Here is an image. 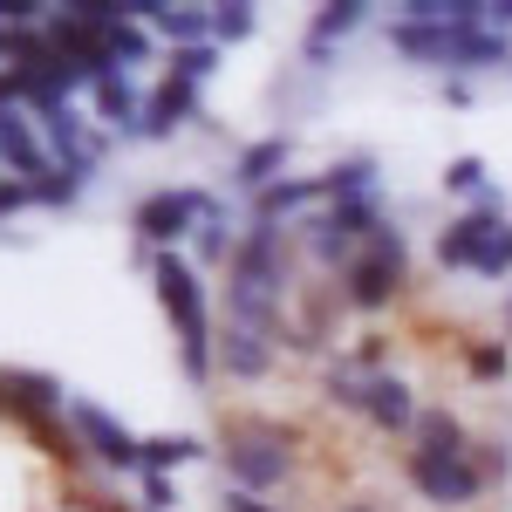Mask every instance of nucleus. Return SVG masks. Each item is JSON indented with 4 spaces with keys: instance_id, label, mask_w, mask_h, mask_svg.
Listing matches in <instances>:
<instances>
[{
    "instance_id": "obj_14",
    "label": "nucleus",
    "mask_w": 512,
    "mask_h": 512,
    "mask_svg": "<svg viewBox=\"0 0 512 512\" xmlns=\"http://www.w3.org/2000/svg\"><path fill=\"white\" fill-rule=\"evenodd\" d=\"M506 267H512V233H499V239H492V253L478 260V274H506Z\"/></svg>"
},
{
    "instance_id": "obj_7",
    "label": "nucleus",
    "mask_w": 512,
    "mask_h": 512,
    "mask_svg": "<svg viewBox=\"0 0 512 512\" xmlns=\"http://www.w3.org/2000/svg\"><path fill=\"white\" fill-rule=\"evenodd\" d=\"M192 219H212V198L205 192H158L137 205L144 239H178V233H192Z\"/></svg>"
},
{
    "instance_id": "obj_11",
    "label": "nucleus",
    "mask_w": 512,
    "mask_h": 512,
    "mask_svg": "<svg viewBox=\"0 0 512 512\" xmlns=\"http://www.w3.org/2000/svg\"><path fill=\"white\" fill-rule=\"evenodd\" d=\"M96 103H103V117L123 123V130H144V117H137V89L123 76H96Z\"/></svg>"
},
{
    "instance_id": "obj_19",
    "label": "nucleus",
    "mask_w": 512,
    "mask_h": 512,
    "mask_svg": "<svg viewBox=\"0 0 512 512\" xmlns=\"http://www.w3.org/2000/svg\"><path fill=\"white\" fill-rule=\"evenodd\" d=\"M506 321H512V301H506Z\"/></svg>"
},
{
    "instance_id": "obj_10",
    "label": "nucleus",
    "mask_w": 512,
    "mask_h": 512,
    "mask_svg": "<svg viewBox=\"0 0 512 512\" xmlns=\"http://www.w3.org/2000/svg\"><path fill=\"white\" fill-rule=\"evenodd\" d=\"M69 424L96 444V458H110V465H144V444L123 431V424H110L103 410H89V403H82V410H69Z\"/></svg>"
},
{
    "instance_id": "obj_1",
    "label": "nucleus",
    "mask_w": 512,
    "mask_h": 512,
    "mask_svg": "<svg viewBox=\"0 0 512 512\" xmlns=\"http://www.w3.org/2000/svg\"><path fill=\"white\" fill-rule=\"evenodd\" d=\"M403 472H410V485H417L424 499H437V506H465V499L485 492L492 458L465 437L458 417H424L417 444H403Z\"/></svg>"
},
{
    "instance_id": "obj_9",
    "label": "nucleus",
    "mask_w": 512,
    "mask_h": 512,
    "mask_svg": "<svg viewBox=\"0 0 512 512\" xmlns=\"http://www.w3.org/2000/svg\"><path fill=\"white\" fill-rule=\"evenodd\" d=\"M492 239H499L492 212H465L458 226H444V239H437V260H444V267H478V260L492 253Z\"/></svg>"
},
{
    "instance_id": "obj_13",
    "label": "nucleus",
    "mask_w": 512,
    "mask_h": 512,
    "mask_svg": "<svg viewBox=\"0 0 512 512\" xmlns=\"http://www.w3.org/2000/svg\"><path fill=\"white\" fill-rule=\"evenodd\" d=\"M185 458H192V444H178V437H171V444H144V472L158 478L164 465H185Z\"/></svg>"
},
{
    "instance_id": "obj_16",
    "label": "nucleus",
    "mask_w": 512,
    "mask_h": 512,
    "mask_svg": "<svg viewBox=\"0 0 512 512\" xmlns=\"http://www.w3.org/2000/svg\"><path fill=\"white\" fill-rule=\"evenodd\" d=\"M451 185H458V192H485V178H478V164H451Z\"/></svg>"
},
{
    "instance_id": "obj_2",
    "label": "nucleus",
    "mask_w": 512,
    "mask_h": 512,
    "mask_svg": "<svg viewBox=\"0 0 512 512\" xmlns=\"http://www.w3.org/2000/svg\"><path fill=\"white\" fill-rule=\"evenodd\" d=\"M396 294H403V239L383 226V233L342 267V301L362 308V315H376V308H390Z\"/></svg>"
},
{
    "instance_id": "obj_6",
    "label": "nucleus",
    "mask_w": 512,
    "mask_h": 512,
    "mask_svg": "<svg viewBox=\"0 0 512 512\" xmlns=\"http://www.w3.org/2000/svg\"><path fill=\"white\" fill-rule=\"evenodd\" d=\"M335 390H342V403H349V410H369V417H376L383 431H396V437H403L410 424H417L410 396L396 390V383H362L355 369H335Z\"/></svg>"
},
{
    "instance_id": "obj_4",
    "label": "nucleus",
    "mask_w": 512,
    "mask_h": 512,
    "mask_svg": "<svg viewBox=\"0 0 512 512\" xmlns=\"http://www.w3.org/2000/svg\"><path fill=\"white\" fill-rule=\"evenodd\" d=\"M226 465H233V478L246 492H267V485H280V472H287V444H274V437L253 431V424H233V431H226Z\"/></svg>"
},
{
    "instance_id": "obj_3",
    "label": "nucleus",
    "mask_w": 512,
    "mask_h": 512,
    "mask_svg": "<svg viewBox=\"0 0 512 512\" xmlns=\"http://www.w3.org/2000/svg\"><path fill=\"white\" fill-rule=\"evenodd\" d=\"M158 301H164V315L178 321V342H185L192 376H205V369H212V321H205V301H198L192 267H178L171 253H158Z\"/></svg>"
},
{
    "instance_id": "obj_5",
    "label": "nucleus",
    "mask_w": 512,
    "mask_h": 512,
    "mask_svg": "<svg viewBox=\"0 0 512 512\" xmlns=\"http://www.w3.org/2000/svg\"><path fill=\"white\" fill-rule=\"evenodd\" d=\"M178 69L164 76V89L144 103V137H164L171 123H185V110H192V82L212 69V48H185V55H171Z\"/></svg>"
},
{
    "instance_id": "obj_15",
    "label": "nucleus",
    "mask_w": 512,
    "mask_h": 512,
    "mask_svg": "<svg viewBox=\"0 0 512 512\" xmlns=\"http://www.w3.org/2000/svg\"><path fill=\"white\" fill-rule=\"evenodd\" d=\"M472 369H478V376H499V369H506V349H492V342H472Z\"/></svg>"
},
{
    "instance_id": "obj_18",
    "label": "nucleus",
    "mask_w": 512,
    "mask_h": 512,
    "mask_svg": "<svg viewBox=\"0 0 512 512\" xmlns=\"http://www.w3.org/2000/svg\"><path fill=\"white\" fill-rule=\"evenodd\" d=\"M349 512H376V506H349Z\"/></svg>"
},
{
    "instance_id": "obj_8",
    "label": "nucleus",
    "mask_w": 512,
    "mask_h": 512,
    "mask_svg": "<svg viewBox=\"0 0 512 512\" xmlns=\"http://www.w3.org/2000/svg\"><path fill=\"white\" fill-rule=\"evenodd\" d=\"M274 342L267 328H246V321H226V335H219V369L226 376H260L267 362H274Z\"/></svg>"
},
{
    "instance_id": "obj_12",
    "label": "nucleus",
    "mask_w": 512,
    "mask_h": 512,
    "mask_svg": "<svg viewBox=\"0 0 512 512\" xmlns=\"http://www.w3.org/2000/svg\"><path fill=\"white\" fill-rule=\"evenodd\" d=\"M274 158H280V144H253V151L239 158V185H260V192H267V164Z\"/></svg>"
},
{
    "instance_id": "obj_17",
    "label": "nucleus",
    "mask_w": 512,
    "mask_h": 512,
    "mask_svg": "<svg viewBox=\"0 0 512 512\" xmlns=\"http://www.w3.org/2000/svg\"><path fill=\"white\" fill-rule=\"evenodd\" d=\"M226 512H274V506H260L253 492H233V499H226Z\"/></svg>"
}]
</instances>
